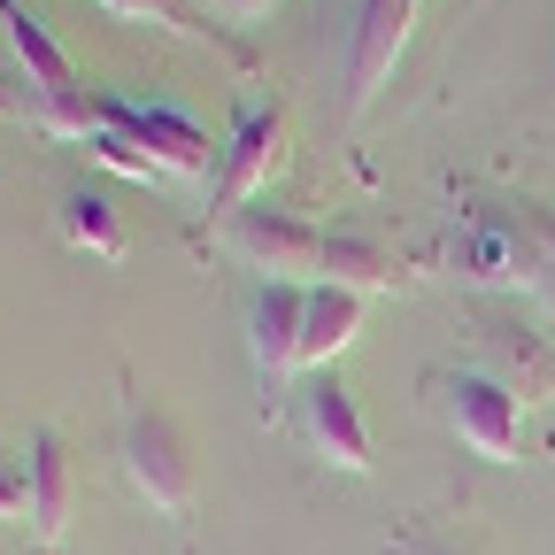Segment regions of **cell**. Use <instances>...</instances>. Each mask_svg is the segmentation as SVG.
<instances>
[{"label": "cell", "mask_w": 555, "mask_h": 555, "mask_svg": "<svg viewBox=\"0 0 555 555\" xmlns=\"http://www.w3.org/2000/svg\"><path fill=\"white\" fill-rule=\"evenodd\" d=\"M478 363H486V378L509 386L517 401L555 386V356H547L532 332H517V339H509V324H478Z\"/></svg>", "instance_id": "9"}, {"label": "cell", "mask_w": 555, "mask_h": 555, "mask_svg": "<svg viewBox=\"0 0 555 555\" xmlns=\"http://www.w3.org/2000/svg\"><path fill=\"white\" fill-rule=\"evenodd\" d=\"M208 9H217V16H262L270 0H208Z\"/></svg>", "instance_id": "17"}, {"label": "cell", "mask_w": 555, "mask_h": 555, "mask_svg": "<svg viewBox=\"0 0 555 555\" xmlns=\"http://www.w3.org/2000/svg\"><path fill=\"white\" fill-rule=\"evenodd\" d=\"M425 386H433L440 416L455 425V440H463L470 455L517 463V393H509V386H494L486 371H433Z\"/></svg>", "instance_id": "2"}, {"label": "cell", "mask_w": 555, "mask_h": 555, "mask_svg": "<svg viewBox=\"0 0 555 555\" xmlns=\"http://www.w3.org/2000/svg\"><path fill=\"white\" fill-rule=\"evenodd\" d=\"M301 324H309V286H286V278H262V294L247 309V347L262 378H286L301 363Z\"/></svg>", "instance_id": "7"}, {"label": "cell", "mask_w": 555, "mask_h": 555, "mask_svg": "<svg viewBox=\"0 0 555 555\" xmlns=\"http://www.w3.org/2000/svg\"><path fill=\"white\" fill-rule=\"evenodd\" d=\"M409 555H455V547H409Z\"/></svg>", "instance_id": "18"}, {"label": "cell", "mask_w": 555, "mask_h": 555, "mask_svg": "<svg viewBox=\"0 0 555 555\" xmlns=\"http://www.w3.org/2000/svg\"><path fill=\"white\" fill-rule=\"evenodd\" d=\"M409 16H416V0H363L356 9V47H347V101L356 108L393 78V62L409 47Z\"/></svg>", "instance_id": "6"}, {"label": "cell", "mask_w": 555, "mask_h": 555, "mask_svg": "<svg viewBox=\"0 0 555 555\" xmlns=\"http://www.w3.org/2000/svg\"><path fill=\"white\" fill-rule=\"evenodd\" d=\"M232 247L262 270V278H286L301 286L309 270H324V232H309L286 208H232Z\"/></svg>", "instance_id": "4"}, {"label": "cell", "mask_w": 555, "mask_h": 555, "mask_svg": "<svg viewBox=\"0 0 555 555\" xmlns=\"http://www.w3.org/2000/svg\"><path fill=\"white\" fill-rule=\"evenodd\" d=\"M62 232L78 240V247H93V255H124V232H116V217H108V201L86 193V185L62 201Z\"/></svg>", "instance_id": "14"}, {"label": "cell", "mask_w": 555, "mask_h": 555, "mask_svg": "<svg viewBox=\"0 0 555 555\" xmlns=\"http://www.w3.org/2000/svg\"><path fill=\"white\" fill-rule=\"evenodd\" d=\"M31 486H24V455H0V517H24Z\"/></svg>", "instance_id": "16"}, {"label": "cell", "mask_w": 555, "mask_h": 555, "mask_svg": "<svg viewBox=\"0 0 555 555\" xmlns=\"http://www.w3.org/2000/svg\"><path fill=\"white\" fill-rule=\"evenodd\" d=\"M116 448H124V478L155 509H170V517L193 509V448H185V425H178L163 401L131 393L124 401V425H116Z\"/></svg>", "instance_id": "1"}, {"label": "cell", "mask_w": 555, "mask_h": 555, "mask_svg": "<svg viewBox=\"0 0 555 555\" xmlns=\"http://www.w3.org/2000/svg\"><path fill=\"white\" fill-rule=\"evenodd\" d=\"M116 16H139V24H163V31H185V0H101Z\"/></svg>", "instance_id": "15"}, {"label": "cell", "mask_w": 555, "mask_h": 555, "mask_svg": "<svg viewBox=\"0 0 555 555\" xmlns=\"http://www.w3.org/2000/svg\"><path fill=\"white\" fill-rule=\"evenodd\" d=\"M24 486H31V502H24L31 532L39 540H62V525H69V455H62L54 433H39L24 448Z\"/></svg>", "instance_id": "10"}, {"label": "cell", "mask_w": 555, "mask_h": 555, "mask_svg": "<svg viewBox=\"0 0 555 555\" xmlns=\"http://www.w3.org/2000/svg\"><path fill=\"white\" fill-rule=\"evenodd\" d=\"M363 324V294L347 286H309V324H301V363H332Z\"/></svg>", "instance_id": "13"}, {"label": "cell", "mask_w": 555, "mask_h": 555, "mask_svg": "<svg viewBox=\"0 0 555 555\" xmlns=\"http://www.w3.org/2000/svg\"><path fill=\"white\" fill-rule=\"evenodd\" d=\"M0 24H9V54L24 62V86H39V93H78V69H69V54L39 31V16H24L16 0H0Z\"/></svg>", "instance_id": "11"}, {"label": "cell", "mask_w": 555, "mask_h": 555, "mask_svg": "<svg viewBox=\"0 0 555 555\" xmlns=\"http://www.w3.org/2000/svg\"><path fill=\"white\" fill-rule=\"evenodd\" d=\"M93 108H101V124L124 131L163 178H208V163H224L217 147H208V131H193V124L170 116V108H139V101H124V93H101Z\"/></svg>", "instance_id": "3"}, {"label": "cell", "mask_w": 555, "mask_h": 555, "mask_svg": "<svg viewBox=\"0 0 555 555\" xmlns=\"http://www.w3.org/2000/svg\"><path fill=\"white\" fill-rule=\"evenodd\" d=\"M278 139H286L278 108H247V116H240L232 147H224V163H217V201H224V208H247V201H255V185L278 170Z\"/></svg>", "instance_id": "8"}, {"label": "cell", "mask_w": 555, "mask_h": 555, "mask_svg": "<svg viewBox=\"0 0 555 555\" xmlns=\"http://www.w3.org/2000/svg\"><path fill=\"white\" fill-rule=\"evenodd\" d=\"M324 286H347V294L393 286V247L378 232H332L324 240Z\"/></svg>", "instance_id": "12"}, {"label": "cell", "mask_w": 555, "mask_h": 555, "mask_svg": "<svg viewBox=\"0 0 555 555\" xmlns=\"http://www.w3.org/2000/svg\"><path fill=\"white\" fill-rule=\"evenodd\" d=\"M301 440H309L332 470H347V478L371 470V433H363L356 393H347L339 378H309V386H301Z\"/></svg>", "instance_id": "5"}]
</instances>
